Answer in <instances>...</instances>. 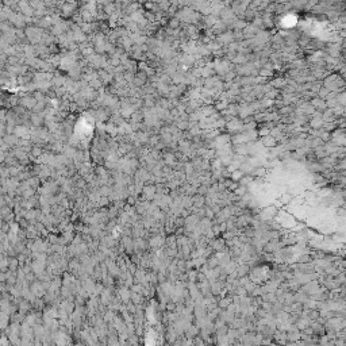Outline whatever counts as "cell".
Listing matches in <instances>:
<instances>
[]
</instances>
